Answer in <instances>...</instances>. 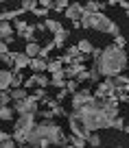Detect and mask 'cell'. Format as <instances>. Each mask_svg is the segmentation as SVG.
I'll return each mask as SVG.
<instances>
[{
	"label": "cell",
	"mask_w": 129,
	"mask_h": 148,
	"mask_svg": "<svg viewBox=\"0 0 129 148\" xmlns=\"http://www.w3.org/2000/svg\"><path fill=\"white\" fill-rule=\"evenodd\" d=\"M0 144H2V148H13V146H15L18 142H15V137L11 139V135L2 131V133H0Z\"/></svg>",
	"instance_id": "ffe728a7"
},
{
	"label": "cell",
	"mask_w": 129,
	"mask_h": 148,
	"mask_svg": "<svg viewBox=\"0 0 129 148\" xmlns=\"http://www.w3.org/2000/svg\"><path fill=\"white\" fill-rule=\"evenodd\" d=\"M70 144H72V146H77V148H83V146H85V144H88V137H81V135H70Z\"/></svg>",
	"instance_id": "603a6c76"
},
{
	"label": "cell",
	"mask_w": 129,
	"mask_h": 148,
	"mask_svg": "<svg viewBox=\"0 0 129 148\" xmlns=\"http://www.w3.org/2000/svg\"><path fill=\"white\" fill-rule=\"evenodd\" d=\"M13 26H15V33H18V35H20V33H22V31H26V26H28V24L24 22V20L15 18V20H13Z\"/></svg>",
	"instance_id": "83f0119b"
},
{
	"label": "cell",
	"mask_w": 129,
	"mask_h": 148,
	"mask_svg": "<svg viewBox=\"0 0 129 148\" xmlns=\"http://www.w3.org/2000/svg\"><path fill=\"white\" fill-rule=\"evenodd\" d=\"M77 85H79V81H77V79H70V81H68V85H66V89H68L70 94H74V92H79Z\"/></svg>",
	"instance_id": "836d02e7"
},
{
	"label": "cell",
	"mask_w": 129,
	"mask_h": 148,
	"mask_svg": "<svg viewBox=\"0 0 129 148\" xmlns=\"http://www.w3.org/2000/svg\"><path fill=\"white\" fill-rule=\"evenodd\" d=\"M125 131H127V133H129V122H127V124H125Z\"/></svg>",
	"instance_id": "f6af8a7d"
},
{
	"label": "cell",
	"mask_w": 129,
	"mask_h": 148,
	"mask_svg": "<svg viewBox=\"0 0 129 148\" xmlns=\"http://www.w3.org/2000/svg\"><path fill=\"white\" fill-rule=\"evenodd\" d=\"M77 81H79V83H85V81H90V70H81V72L77 74Z\"/></svg>",
	"instance_id": "1f68e13d"
},
{
	"label": "cell",
	"mask_w": 129,
	"mask_h": 148,
	"mask_svg": "<svg viewBox=\"0 0 129 148\" xmlns=\"http://www.w3.org/2000/svg\"><path fill=\"white\" fill-rule=\"evenodd\" d=\"M24 81H26V79H22V74H15V76H13V85H11V87H22V85H24Z\"/></svg>",
	"instance_id": "d590c367"
},
{
	"label": "cell",
	"mask_w": 129,
	"mask_h": 148,
	"mask_svg": "<svg viewBox=\"0 0 129 148\" xmlns=\"http://www.w3.org/2000/svg\"><path fill=\"white\" fill-rule=\"evenodd\" d=\"M40 7H46V9H55V0H40Z\"/></svg>",
	"instance_id": "f35d334b"
},
{
	"label": "cell",
	"mask_w": 129,
	"mask_h": 148,
	"mask_svg": "<svg viewBox=\"0 0 129 148\" xmlns=\"http://www.w3.org/2000/svg\"><path fill=\"white\" fill-rule=\"evenodd\" d=\"M125 15H127V18H129V7H127V9H125Z\"/></svg>",
	"instance_id": "bcb514c9"
},
{
	"label": "cell",
	"mask_w": 129,
	"mask_h": 148,
	"mask_svg": "<svg viewBox=\"0 0 129 148\" xmlns=\"http://www.w3.org/2000/svg\"><path fill=\"white\" fill-rule=\"evenodd\" d=\"M44 24H46V28L53 33V35H55L57 31H61V28H64V26H61V22H57V20H46Z\"/></svg>",
	"instance_id": "d4e9b609"
},
{
	"label": "cell",
	"mask_w": 129,
	"mask_h": 148,
	"mask_svg": "<svg viewBox=\"0 0 129 148\" xmlns=\"http://www.w3.org/2000/svg\"><path fill=\"white\" fill-rule=\"evenodd\" d=\"M66 76H68V79H77V74L81 72V70H85L83 68V63H70V65H66Z\"/></svg>",
	"instance_id": "9a60e30c"
},
{
	"label": "cell",
	"mask_w": 129,
	"mask_h": 148,
	"mask_svg": "<svg viewBox=\"0 0 129 148\" xmlns=\"http://www.w3.org/2000/svg\"><path fill=\"white\" fill-rule=\"evenodd\" d=\"M114 44H116V46H118V48H125V46H127L129 42H127V39H125V37H123V35H120V33H118V35L114 37Z\"/></svg>",
	"instance_id": "d6a6232c"
},
{
	"label": "cell",
	"mask_w": 129,
	"mask_h": 148,
	"mask_svg": "<svg viewBox=\"0 0 129 148\" xmlns=\"http://www.w3.org/2000/svg\"><path fill=\"white\" fill-rule=\"evenodd\" d=\"M127 46H129V44H127Z\"/></svg>",
	"instance_id": "c3c4849f"
},
{
	"label": "cell",
	"mask_w": 129,
	"mask_h": 148,
	"mask_svg": "<svg viewBox=\"0 0 129 148\" xmlns=\"http://www.w3.org/2000/svg\"><path fill=\"white\" fill-rule=\"evenodd\" d=\"M13 113H15V107L11 109L9 105H2V109H0V118L5 122H9V120H13Z\"/></svg>",
	"instance_id": "44dd1931"
},
{
	"label": "cell",
	"mask_w": 129,
	"mask_h": 148,
	"mask_svg": "<svg viewBox=\"0 0 129 148\" xmlns=\"http://www.w3.org/2000/svg\"><path fill=\"white\" fill-rule=\"evenodd\" d=\"M107 5H112V7H114V5H118V0H107Z\"/></svg>",
	"instance_id": "ee69618b"
},
{
	"label": "cell",
	"mask_w": 129,
	"mask_h": 148,
	"mask_svg": "<svg viewBox=\"0 0 129 148\" xmlns=\"http://www.w3.org/2000/svg\"><path fill=\"white\" fill-rule=\"evenodd\" d=\"M9 92H11V96H13V100H24V98L28 96V92H26L24 85H22V87H11Z\"/></svg>",
	"instance_id": "d6986e66"
},
{
	"label": "cell",
	"mask_w": 129,
	"mask_h": 148,
	"mask_svg": "<svg viewBox=\"0 0 129 148\" xmlns=\"http://www.w3.org/2000/svg\"><path fill=\"white\" fill-rule=\"evenodd\" d=\"M24 13H26V9H22V7H20V9H15V11H2V15H0V18L7 20V22H11V20L20 18V15H24Z\"/></svg>",
	"instance_id": "e0dca14e"
},
{
	"label": "cell",
	"mask_w": 129,
	"mask_h": 148,
	"mask_svg": "<svg viewBox=\"0 0 129 148\" xmlns=\"http://www.w3.org/2000/svg\"><path fill=\"white\" fill-rule=\"evenodd\" d=\"M98 76H101V72H98L96 63H94V68L90 70V81H92V83H96V81H98Z\"/></svg>",
	"instance_id": "e575fe53"
},
{
	"label": "cell",
	"mask_w": 129,
	"mask_h": 148,
	"mask_svg": "<svg viewBox=\"0 0 129 148\" xmlns=\"http://www.w3.org/2000/svg\"><path fill=\"white\" fill-rule=\"evenodd\" d=\"M2 2H7V0H2Z\"/></svg>",
	"instance_id": "7dc6e473"
},
{
	"label": "cell",
	"mask_w": 129,
	"mask_h": 148,
	"mask_svg": "<svg viewBox=\"0 0 129 148\" xmlns=\"http://www.w3.org/2000/svg\"><path fill=\"white\" fill-rule=\"evenodd\" d=\"M15 113H37V111H40V100H37L35 96H33V94H28L26 98H24V100H15Z\"/></svg>",
	"instance_id": "5b68a950"
},
{
	"label": "cell",
	"mask_w": 129,
	"mask_h": 148,
	"mask_svg": "<svg viewBox=\"0 0 129 148\" xmlns=\"http://www.w3.org/2000/svg\"><path fill=\"white\" fill-rule=\"evenodd\" d=\"M59 70H64V63H61V59H57V61H48V72H59Z\"/></svg>",
	"instance_id": "484cf974"
},
{
	"label": "cell",
	"mask_w": 129,
	"mask_h": 148,
	"mask_svg": "<svg viewBox=\"0 0 129 148\" xmlns=\"http://www.w3.org/2000/svg\"><path fill=\"white\" fill-rule=\"evenodd\" d=\"M35 116L37 113H20V118L15 120L13 137H15V142H18L20 146H26L28 144V135H31V131L37 126Z\"/></svg>",
	"instance_id": "277c9868"
},
{
	"label": "cell",
	"mask_w": 129,
	"mask_h": 148,
	"mask_svg": "<svg viewBox=\"0 0 129 148\" xmlns=\"http://www.w3.org/2000/svg\"><path fill=\"white\" fill-rule=\"evenodd\" d=\"M70 7L68 0H55V11H66Z\"/></svg>",
	"instance_id": "f1b7e54d"
},
{
	"label": "cell",
	"mask_w": 129,
	"mask_h": 148,
	"mask_svg": "<svg viewBox=\"0 0 129 148\" xmlns=\"http://www.w3.org/2000/svg\"><path fill=\"white\" fill-rule=\"evenodd\" d=\"M114 94H116V83H114V79H107L96 87V94H94V96L96 98H110V96H114Z\"/></svg>",
	"instance_id": "ba28073f"
},
{
	"label": "cell",
	"mask_w": 129,
	"mask_h": 148,
	"mask_svg": "<svg viewBox=\"0 0 129 148\" xmlns=\"http://www.w3.org/2000/svg\"><path fill=\"white\" fill-rule=\"evenodd\" d=\"M112 129H125V122H123V118H120V116H116L114 118V122H112Z\"/></svg>",
	"instance_id": "8d00e7d4"
},
{
	"label": "cell",
	"mask_w": 129,
	"mask_h": 148,
	"mask_svg": "<svg viewBox=\"0 0 129 148\" xmlns=\"http://www.w3.org/2000/svg\"><path fill=\"white\" fill-rule=\"evenodd\" d=\"M66 70H59V72H53V79H51V85H53V87H66V85H68V83H66Z\"/></svg>",
	"instance_id": "4fadbf2b"
},
{
	"label": "cell",
	"mask_w": 129,
	"mask_h": 148,
	"mask_svg": "<svg viewBox=\"0 0 129 148\" xmlns=\"http://www.w3.org/2000/svg\"><path fill=\"white\" fill-rule=\"evenodd\" d=\"M68 35H70V31H66V28H61V31L55 33V44H57V48H64V46H66Z\"/></svg>",
	"instance_id": "ac0fdd59"
},
{
	"label": "cell",
	"mask_w": 129,
	"mask_h": 148,
	"mask_svg": "<svg viewBox=\"0 0 129 148\" xmlns=\"http://www.w3.org/2000/svg\"><path fill=\"white\" fill-rule=\"evenodd\" d=\"M81 26L83 28H92V31H98V33H110V35H118L120 28L118 24H114L107 15H103V11H88L83 7V13H81Z\"/></svg>",
	"instance_id": "3957f363"
},
{
	"label": "cell",
	"mask_w": 129,
	"mask_h": 148,
	"mask_svg": "<svg viewBox=\"0 0 129 148\" xmlns=\"http://www.w3.org/2000/svg\"><path fill=\"white\" fill-rule=\"evenodd\" d=\"M94 63H96L101 76H105V79H114V76L123 74V70L129 65V59H127L125 48H118L116 44H112V46L103 48L101 57L94 59Z\"/></svg>",
	"instance_id": "6da1fadb"
},
{
	"label": "cell",
	"mask_w": 129,
	"mask_h": 148,
	"mask_svg": "<svg viewBox=\"0 0 129 148\" xmlns=\"http://www.w3.org/2000/svg\"><path fill=\"white\" fill-rule=\"evenodd\" d=\"M116 96H118L120 102H127V100H129V94H127V92H116Z\"/></svg>",
	"instance_id": "b9f144b4"
},
{
	"label": "cell",
	"mask_w": 129,
	"mask_h": 148,
	"mask_svg": "<svg viewBox=\"0 0 129 148\" xmlns=\"http://www.w3.org/2000/svg\"><path fill=\"white\" fill-rule=\"evenodd\" d=\"M31 68H33V72H44V70H48V61L44 57H33Z\"/></svg>",
	"instance_id": "5bb4252c"
},
{
	"label": "cell",
	"mask_w": 129,
	"mask_h": 148,
	"mask_svg": "<svg viewBox=\"0 0 129 148\" xmlns=\"http://www.w3.org/2000/svg\"><path fill=\"white\" fill-rule=\"evenodd\" d=\"M33 96H35L37 100H44V98H46V92H44V87H37V89H35V94H33Z\"/></svg>",
	"instance_id": "74e56055"
},
{
	"label": "cell",
	"mask_w": 129,
	"mask_h": 148,
	"mask_svg": "<svg viewBox=\"0 0 129 148\" xmlns=\"http://www.w3.org/2000/svg\"><path fill=\"white\" fill-rule=\"evenodd\" d=\"M77 46H79V50H81V52H85V55H92V52H94V46L88 42V39H81V42H79Z\"/></svg>",
	"instance_id": "cb8c5ba5"
},
{
	"label": "cell",
	"mask_w": 129,
	"mask_h": 148,
	"mask_svg": "<svg viewBox=\"0 0 129 148\" xmlns=\"http://www.w3.org/2000/svg\"><path fill=\"white\" fill-rule=\"evenodd\" d=\"M0 37H2V42H13V26H11L7 20H2V26H0Z\"/></svg>",
	"instance_id": "7c38bea8"
},
{
	"label": "cell",
	"mask_w": 129,
	"mask_h": 148,
	"mask_svg": "<svg viewBox=\"0 0 129 148\" xmlns=\"http://www.w3.org/2000/svg\"><path fill=\"white\" fill-rule=\"evenodd\" d=\"M64 13H66V18H68V20H72V22H74V20H81L83 5H79V2H72V5H70L68 9L64 11Z\"/></svg>",
	"instance_id": "30bf717a"
},
{
	"label": "cell",
	"mask_w": 129,
	"mask_h": 148,
	"mask_svg": "<svg viewBox=\"0 0 129 148\" xmlns=\"http://www.w3.org/2000/svg\"><path fill=\"white\" fill-rule=\"evenodd\" d=\"M88 144H92V146H101V137H98V135L92 131V133L88 135Z\"/></svg>",
	"instance_id": "f546056e"
},
{
	"label": "cell",
	"mask_w": 129,
	"mask_h": 148,
	"mask_svg": "<svg viewBox=\"0 0 129 148\" xmlns=\"http://www.w3.org/2000/svg\"><path fill=\"white\" fill-rule=\"evenodd\" d=\"M24 52H26L28 57H37L40 55V46H37V42H26V48H24Z\"/></svg>",
	"instance_id": "7402d4cb"
},
{
	"label": "cell",
	"mask_w": 129,
	"mask_h": 148,
	"mask_svg": "<svg viewBox=\"0 0 129 148\" xmlns=\"http://www.w3.org/2000/svg\"><path fill=\"white\" fill-rule=\"evenodd\" d=\"M31 65V57L26 55V52H13V72H22L24 68H28Z\"/></svg>",
	"instance_id": "9c48e42d"
},
{
	"label": "cell",
	"mask_w": 129,
	"mask_h": 148,
	"mask_svg": "<svg viewBox=\"0 0 129 148\" xmlns=\"http://www.w3.org/2000/svg\"><path fill=\"white\" fill-rule=\"evenodd\" d=\"M48 85H51V81H48L46 74H42V72L31 74V76L24 81V87H48Z\"/></svg>",
	"instance_id": "52a82bcc"
},
{
	"label": "cell",
	"mask_w": 129,
	"mask_h": 148,
	"mask_svg": "<svg viewBox=\"0 0 129 148\" xmlns=\"http://www.w3.org/2000/svg\"><path fill=\"white\" fill-rule=\"evenodd\" d=\"M28 144L35 148H46V146H64V144H70V139L64 135L61 126H57L53 120H44L31 131L28 135Z\"/></svg>",
	"instance_id": "7a4b0ae2"
},
{
	"label": "cell",
	"mask_w": 129,
	"mask_h": 148,
	"mask_svg": "<svg viewBox=\"0 0 129 148\" xmlns=\"http://www.w3.org/2000/svg\"><path fill=\"white\" fill-rule=\"evenodd\" d=\"M118 5L123 7V9H127V7H129V0H118Z\"/></svg>",
	"instance_id": "7bdbcfd3"
},
{
	"label": "cell",
	"mask_w": 129,
	"mask_h": 148,
	"mask_svg": "<svg viewBox=\"0 0 129 148\" xmlns=\"http://www.w3.org/2000/svg\"><path fill=\"white\" fill-rule=\"evenodd\" d=\"M48 11H51V9H46V7H37V9L31 11V13H35V15H40V18H42V15H46Z\"/></svg>",
	"instance_id": "ab89813d"
},
{
	"label": "cell",
	"mask_w": 129,
	"mask_h": 148,
	"mask_svg": "<svg viewBox=\"0 0 129 148\" xmlns=\"http://www.w3.org/2000/svg\"><path fill=\"white\" fill-rule=\"evenodd\" d=\"M40 116L44 118V120H53V118H55L57 113H55V109H51V107H48V109H44V111H42Z\"/></svg>",
	"instance_id": "4dcf8cb0"
},
{
	"label": "cell",
	"mask_w": 129,
	"mask_h": 148,
	"mask_svg": "<svg viewBox=\"0 0 129 148\" xmlns=\"http://www.w3.org/2000/svg\"><path fill=\"white\" fill-rule=\"evenodd\" d=\"M94 98H96V96H94L92 92H88V89H79V92L72 94V109L77 111V109H81V107L90 105Z\"/></svg>",
	"instance_id": "8992f818"
},
{
	"label": "cell",
	"mask_w": 129,
	"mask_h": 148,
	"mask_svg": "<svg viewBox=\"0 0 129 148\" xmlns=\"http://www.w3.org/2000/svg\"><path fill=\"white\" fill-rule=\"evenodd\" d=\"M13 76H15V72L2 70V72H0V89H11V85H13Z\"/></svg>",
	"instance_id": "8fae6325"
},
{
	"label": "cell",
	"mask_w": 129,
	"mask_h": 148,
	"mask_svg": "<svg viewBox=\"0 0 129 148\" xmlns=\"http://www.w3.org/2000/svg\"><path fill=\"white\" fill-rule=\"evenodd\" d=\"M35 31H37V24H28L26 31L20 33V37H22V39H26V42H35Z\"/></svg>",
	"instance_id": "2e32d148"
},
{
	"label": "cell",
	"mask_w": 129,
	"mask_h": 148,
	"mask_svg": "<svg viewBox=\"0 0 129 148\" xmlns=\"http://www.w3.org/2000/svg\"><path fill=\"white\" fill-rule=\"evenodd\" d=\"M37 5H40V0H22V9L26 11H35Z\"/></svg>",
	"instance_id": "4316f807"
},
{
	"label": "cell",
	"mask_w": 129,
	"mask_h": 148,
	"mask_svg": "<svg viewBox=\"0 0 129 148\" xmlns=\"http://www.w3.org/2000/svg\"><path fill=\"white\" fill-rule=\"evenodd\" d=\"M66 52H68L70 57H77L81 50H79V46H70V48H66Z\"/></svg>",
	"instance_id": "60d3db41"
}]
</instances>
